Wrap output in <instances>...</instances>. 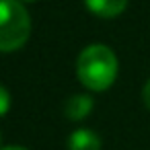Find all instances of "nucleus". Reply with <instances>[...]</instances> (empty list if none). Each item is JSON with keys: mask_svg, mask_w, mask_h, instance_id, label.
Returning a JSON list of instances; mask_svg holds the SVG:
<instances>
[{"mask_svg": "<svg viewBox=\"0 0 150 150\" xmlns=\"http://www.w3.org/2000/svg\"><path fill=\"white\" fill-rule=\"evenodd\" d=\"M68 150H101V138L88 127L74 129L68 138Z\"/></svg>", "mask_w": 150, "mask_h": 150, "instance_id": "nucleus-4", "label": "nucleus"}, {"mask_svg": "<svg viewBox=\"0 0 150 150\" xmlns=\"http://www.w3.org/2000/svg\"><path fill=\"white\" fill-rule=\"evenodd\" d=\"M21 2H25V4H27V2H35V0H21Z\"/></svg>", "mask_w": 150, "mask_h": 150, "instance_id": "nucleus-9", "label": "nucleus"}, {"mask_svg": "<svg viewBox=\"0 0 150 150\" xmlns=\"http://www.w3.org/2000/svg\"><path fill=\"white\" fill-rule=\"evenodd\" d=\"M142 101H144V105L150 109V80L146 82V86H144V91H142Z\"/></svg>", "mask_w": 150, "mask_h": 150, "instance_id": "nucleus-7", "label": "nucleus"}, {"mask_svg": "<svg viewBox=\"0 0 150 150\" xmlns=\"http://www.w3.org/2000/svg\"><path fill=\"white\" fill-rule=\"evenodd\" d=\"M11 109V93L4 88V84H0V117L6 115Z\"/></svg>", "mask_w": 150, "mask_h": 150, "instance_id": "nucleus-6", "label": "nucleus"}, {"mask_svg": "<svg viewBox=\"0 0 150 150\" xmlns=\"http://www.w3.org/2000/svg\"><path fill=\"white\" fill-rule=\"evenodd\" d=\"M91 111H93V99L88 95H72L64 105V113L70 121H80Z\"/></svg>", "mask_w": 150, "mask_h": 150, "instance_id": "nucleus-5", "label": "nucleus"}, {"mask_svg": "<svg viewBox=\"0 0 150 150\" xmlns=\"http://www.w3.org/2000/svg\"><path fill=\"white\" fill-rule=\"evenodd\" d=\"M0 150H27L23 146H4V148H0Z\"/></svg>", "mask_w": 150, "mask_h": 150, "instance_id": "nucleus-8", "label": "nucleus"}, {"mask_svg": "<svg viewBox=\"0 0 150 150\" xmlns=\"http://www.w3.org/2000/svg\"><path fill=\"white\" fill-rule=\"evenodd\" d=\"M31 35V17L21 0H0V52H15Z\"/></svg>", "mask_w": 150, "mask_h": 150, "instance_id": "nucleus-2", "label": "nucleus"}, {"mask_svg": "<svg viewBox=\"0 0 150 150\" xmlns=\"http://www.w3.org/2000/svg\"><path fill=\"white\" fill-rule=\"evenodd\" d=\"M86 8L101 17V19H113L117 15H121L127 6V0H84Z\"/></svg>", "mask_w": 150, "mask_h": 150, "instance_id": "nucleus-3", "label": "nucleus"}, {"mask_svg": "<svg viewBox=\"0 0 150 150\" xmlns=\"http://www.w3.org/2000/svg\"><path fill=\"white\" fill-rule=\"evenodd\" d=\"M76 76L88 91H107L117 78L115 54L103 43L84 47L76 60Z\"/></svg>", "mask_w": 150, "mask_h": 150, "instance_id": "nucleus-1", "label": "nucleus"}]
</instances>
